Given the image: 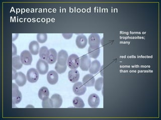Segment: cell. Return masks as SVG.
Returning <instances> with one entry per match:
<instances>
[{
  "label": "cell",
  "mask_w": 161,
  "mask_h": 120,
  "mask_svg": "<svg viewBox=\"0 0 161 120\" xmlns=\"http://www.w3.org/2000/svg\"><path fill=\"white\" fill-rule=\"evenodd\" d=\"M80 64V59L76 54L70 55L68 58L67 65L71 70H76Z\"/></svg>",
  "instance_id": "1"
},
{
  "label": "cell",
  "mask_w": 161,
  "mask_h": 120,
  "mask_svg": "<svg viewBox=\"0 0 161 120\" xmlns=\"http://www.w3.org/2000/svg\"><path fill=\"white\" fill-rule=\"evenodd\" d=\"M22 99L21 92L19 91V87L17 84L12 83V103L18 104L20 103Z\"/></svg>",
  "instance_id": "2"
},
{
  "label": "cell",
  "mask_w": 161,
  "mask_h": 120,
  "mask_svg": "<svg viewBox=\"0 0 161 120\" xmlns=\"http://www.w3.org/2000/svg\"><path fill=\"white\" fill-rule=\"evenodd\" d=\"M49 69L48 63L46 61L39 59L37 62L36 70L40 75H45L47 73Z\"/></svg>",
  "instance_id": "3"
},
{
  "label": "cell",
  "mask_w": 161,
  "mask_h": 120,
  "mask_svg": "<svg viewBox=\"0 0 161 120\" xmlns=\"http://www.w3.org/2000/svg\"><path fill=\"white\" fill-rule=\"evenodd\" d=\"M39 72L36 69L31 68L27 71L26 74L27 79L29 82L35 83L39 79Z\"/></svg>",
  "instance_id": "4"
},
{
  "label": "cell",
  "mask_w": 161,
  "mask_h": 120,
  "mask_svg": "<svg viewBox=\"0 0 161 120\" xmlns=\"http://www.w3.org/2000/svg\"><path fill=\"white\" fill-rule=\"evenodd\" d=\"M20 59L23 65L28 66L31 64L32 62V56L30 52L27 50H24L20 55Z\"/></svg>",
  "instance_id": "5"
},
{
  "label": "cell",
  "mask_w": 161,
  "mask_h": 120,
  "mask_svg": "<svg viewBox=\"0 0 161 120\" xmlns=\"http://www.w3.org/2000/svg\"><path fill=\"white\" fill-rule=\"evenodd\" d=\"M73 92L77 96H82L85 94L87 88L80 82H75L73 87Z\"/></svg>",
  "instance_id": "6"
},
{
  "label": "cell",
  "mask_w": 161,
  "mask_h": 120,
  "mask_svg": "<svg viewBox=\"0 0 161 120\" xmlns=\"http://www.w3.org/2000/svg\"><path fill=\"white\" fill-rule=\"evenodd\" d=\"M91 64L90 58L87 55H84L80 59V67L83 71H88Z\"/></svg>",
  "instance_id": "7"
},
{
  "label": "cell",
  "mask_w": 161,
  "mask_h": 120,
  "mask_svg": "<svg viewBox=\"0 0 161 120\" xmlns=\"http://www.w3.org/2000/svg\"><path fill=\"white\" fill-rule=\"evenodd\" d=\"M88 102L90 107L92 108H97L100 102L99 97L97 94H91L88 98Z\"/></svg>",
  "instance_id": "8"
},
{
  "label": "cell",
  "mask_w": 161,
  "mask_h": 120,
  "mask_svg": "<svg viewBox=\"0 0 161 120\" xmlns=\"http://www.w3.org/2000/svg\"><path fill=\"white\" fill-rule=\"evenodd\" d=\"M88 42L90 46L99 47L101 43L99 35L97 34H91L88 39Z\"/></svg>",
  "instance_id": "9"
},
{
  "label": "cell",
  "mask_w": 161,
  "mask_h": 120,
  "mask_svg": "<svg viewBox=\"0 0 161 120\" xmlns=\"http://www.w3.org/2000/svg\"><path fill=\"white\" fill-rule=\"evenodd\" d=\"M68 58L69 56L67 52L65 50H60V51L58 52L57 62L62 66L67 65Z\"/></svg>",
  "instance_id": "10"
},
{
  "label": "cell",
  "mask_w": 161,
  "mask_h": 120,
  "mask_svg": "<svg viewBox=\"0 0 161 120\" xmlns=\"http://www.w3.org/2000/svg\"><path fill=\"white\" fill-rule=\"evenodd\" d=\"M27 80L26 76L21 72H17L14 78L15 82L19 87L24 86L26 83Z\"/></svg>",
  "instance_id": "11"
},
{
  "label": "cell",
  "mask_w": 161,
  "mask_h": 120,
  "mask_svg": "<svg viewBox=\"0 0 161 120\" xmlns=\"http://www.w3.org/2000/svg\"><path fill=\"white\" fill-rule=\"evenodd\" d=\"M88 40L84 35H78L75 40V44L79 49H84L87 46Z\"/></svg>",
  "instance_id": "12"
},
{
  "label": "cell",
  "mask_w": 161,
  "mask_h": 120,
  "mask_svg": "<svg viewBox=\"0 0 161 120\" xmlns=\"http://www.w3.org/2000/svg\"><path fill=\"white\" fill-rule=\"evenodd\" d=\"M83 84L86 87H91L94 86L95 79L91 74H87L83 78Z\"/></svg>",
  "instance_id": "13"
},
{
  "label": "cell",
  "mask_w": 161,
  "mask_h": 120,
  "mask_svg": "<svg viewBox=\"0 0 161 120\" xmlns=\"http://www.w3.org/2000/svg\"><path fill=\"white\" fill-rule=\"evenodd\" d=\"M47 80L50 85H55L58 80V75L57 72L50 71L47 75Z\"/></svg>",
  "instance_id": "14"
},
{
  "label": "cell",
  "mask_w": 161,
  "mask_h": 120,
  "mask_svg": "<svg viewBox=\"0 0 161 120\" xmlns=\"http://www.w3.org/2000/svg\"><path fill=\"white\" fill-rule=\"evenodd\" d=\"M80 75L79 72L78 70H71L69 71V72L68 73V78L69 81L73 83H75L78 81V80H79Z\"/></svg>",
  "instance_id": "15"
},
{
  "label": "cell",
  "mask_w": 161,
  "mask_h": 120,
  "mask_svg": "<svg viewBox=\"0 0 161 120\" xmlns=\"http://www.w3.org/2000/svg\"><path fill=\"white\" fill-rule=\"evenodd\" d=\"M50 99H52V101H53L54 108H59L62 106V104H63V99L59 94H53L51 97Z\"/></svg>",
  "instance_id": "16"
},
{
  "label": "cell",
  "mask_w": 161,
  "mask_h": 120,
  "mask_svg": "<svg viewBox=\"0 0 161 120\" xmlns=\"http://www.w3.org/2000/svg\"><path fill=\"white\" fill-rule=\"evenodd\" d=\"M29 50L32 55H37L40 50V46L38 42L36 41L31 42L29 45Z\"/></svg>",
  "instance_id": "17"
},
{
  "label": "cell",
  "mask_w": 161,
  "mask_h": 120,
  "mask_svg": "<svg viewBox=\"0 0 161 120\" xmlns=\"http://www.w3.org/2000/svg\"><path fill=\"white\" fill-rule=\"evenodd\" d=\"M88 51L90 57L93 59H97L100 53V49L99 47L89 46Z\"/></svg>",
  "instance_id": "18"
},
{
  "label": "cell",
  "mask_w": 161,
  "mask_h": 120,
  "mask_svg": "<svg viewBox=\"0 0 161 120\" xmlns=\"http://www.w3.org/2000/svg\"><path fill=\"white\" fill-rule=\"evenodd\" d=\"M101 68L100 62L98 60H94L91 62V66L89 68V72L91 74H97Z\"/></svg>",
  "instance_id": "19"
},
{
  "label": "cell",
  "mask_w": 161,
  "mask_h": 120,
  "mask_svg": "<svg viewBox=\"0 0 161 120\" xmlns=\"http://www.w3.org/2000/svg\"><path fill=\"white\" fill-rule=\"evenodd\" d=\"M49 56L47 58L46 61L49 64H53L57 61L58 58V54L57 51L54 49H50L49 50Z\"/></svg>",
  "instance_id": "20"
},
{
  "label": "cell",
  "mask_w": 161,
  "mask_h": 120,
  "mask_svg": "<svg viewBox=\"0 0 161 120\" xmlns=\"http://www.w3.org/2000/svg\"><path fill=\"white\" fill-rule=\"evenodd\" d=\"M23 64L20 59V56L17 55L12 58V67L15 70H18L21 69Z\"/></svg>",
  "instance_id": "21"
},
{
  "label": "cell",
  "mask_w": 161,
  "mask_h": 120,
  "mask_svg": "<svg viewBox=\"0 0 161 120\" xmlns=\"http://www.w3.org/2000/svg\"><path fill=\"white\" fill-rule=\"evenodd\" d=\"M39 57L42 60L47 61V58L49 56V50L46 46H43L40 48L39 52Z\"/></svg>",
  "instance_id": "22"
},
{
  "label": "cell",
  "mask_w": 161,
  "mask_h": 120,
  "mask_svg": "<svg viewBox=\"0 0 161 120\" xmlns=\"http://www.w3.org/2000/svg\"><path fill=\"white\" fill-rule=\"evenodd\" d=\"M38 95V97L40 100H43L46 98L49 97V90L47 87H43L39 89Z\"/></svg>",
  "instance_id": "23"
},
{
  "label": "cell",
  "mask_w": 161,
  "mask_h": 120,
  "mask_svg": "<svg viewBox=\"0 0 161 120\" xmlns=\"http://www.w3.org/2000/svg\"><path fill=\"white\" fill-rule=\"evenodd\" d=\"M73 105L77 108H83L85 107V103L80 98L76 97L74 98L73 101Z\"/></svg>",
  "instance_id": "24"
},
{
  "label": "cell",
  "mask_w": 161,
  "mask_h": 120,
  "mask_svg": "<svg viewBox=\"0 0 161 120\" xmlns=\"http://www.w3.org/2000/svg\"><path fill=\"white\" fill-rule=\"evenodd\" d=\"M42 107L43 108H53L54 107L52 99L47 97L42 100Z\"/></svg>",
  "instance_id": "25"
},
{
  "label": "cell",
  "mask_w": 161,
  "mask_h": 120,
  "mask_svg": "<svg viewBox=\"0 0 161 120\" xmlns=\"http://www.w3.org/2000/svg\"><path fill=\"white\" fill-rule=\"evenodd\" d=\"M67 69V65H65L64 66L59 65L58 62H57L55 64V70L58 72V74H62L64 73Z\"/></svg>",
  "instance_id": "26"
},
{
  "label": "cell",
  "mask_w": 161,
  "mask_h": 120,
  "mask_svg": "<svg viewBox=\"0 0 161 120\" xmlns=\"http://www.w3.org/2000/svg\"><path fill=\"white\" fill-rule=\"evenodd\" d=\"M103 85V77L99 78L97 80H96L95 82V89L97 91H100L102 88Z\"/></svg>",
  "instance_id": "27"
},
{
  "label": "cell",
  "mask_w": 161,
  "mask_h": 120,
  "mask_svg": "<svg viewBox=\"0 0 161 120\" xmlns=\"http://www.w3.org/2000/svg\"><path fill=\"white\" fill-rule=\"evenodd\" d=\"M47 40V34H38L37 35V40L40 43H44Z\"/></svg>",
  "instance_id": "28"
},
{
  "label": "cell",
  "mask_w": 161,
  "mask_h": 120,
  "mask_svg": "<svg viewBox=\"0 0 161 120\" xmlns=\"http://www.w3.org/2000/svg\"><path fill=\"white\" fill-rule=\"evenodd\" d=\"M17 54V47L14 43H12V56L14 57Z\"/></svg>",
  "instance_id": "29"
},
{
  "label": "cell",
  "mask_w": 161,
  "mask_h": 120,
  "mask_svg": "<svg viewBox=\"0 0 161 120\" xmlns=\"http://www.w3.org/2000/svg\"><path fill=\"white\" fill-rule=\"evenodd\" d=\"M63 35V37L64 38V39H67V40H69V39H70L73 36V34H62Z\"/></svg>",
  "instance_id": "30"
},
{
  "label": "cell",
  "mask_w": 161,
  "mask_h": 120,
  "mask_svg": "<svg viewBox=\"0 0 161 120\" xmlns=\"http://www.w3.org/2000/svg\"><path fill=\"white\" fill-rule=\"evenodd\" d=\"M17 73V72H16V70H15L14 68H12V80H14V78H15V77L16 76V75Z\"/></svg>",
  "instance_id": "31"
},
{
  "label": "cell",
  "mask_w": 161,
  "mask_h": 120,
  "mask_svg": "<svg viewBox=\"0 0 161 120\" xmlns=\"http://www.w3.org/2000/svg\"><path fill=\"white\" fill-rule=\"evenodd\" d=\"M100 72L101 75V76H103V72H104V69H103V65L101 67L100 69Z\"/></svg>",
  "instance_id": "32"
},
{
  "label": "cell",
  "mask_w": 161,
  "mask_h": 120,
  "mask_svg": "<svg viewBox=\"0 0 161 120\" xmlns=\"http://www.w3.org/2000/svg\"><path fill=\"white\" fill-rule=\"evenodd\" d=\"M18 36V34H13L12 35V41H15V39H16Z\"/></svg>",
  "instance_id": "33"
},
{
  "label": "cell",
  "mask_w": 161,
  "mask_h": 120,
  "mask_svg": "<svg viewBox=\"0 0 161 120\" xmlns=\"http://www.w3.org/2000/svg\"><path fill=\"white\" fill-rule=\"evenodd\" d=\"M34 108V106H32V105H28V106H26V108Z\"/></svg>",
  "instance_id": "34"
}]
</instances>
